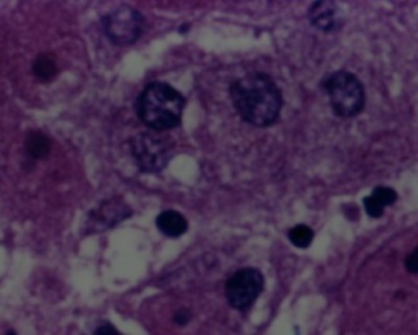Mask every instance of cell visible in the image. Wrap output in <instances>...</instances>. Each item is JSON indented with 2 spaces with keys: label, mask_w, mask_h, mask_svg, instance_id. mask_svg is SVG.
<instances>
[{
  "label": "cell",
  "mask_w": 418,
  "mask_h": 335,
  "mask_svg": "<svg viewBox=\"0 0 418 335\" xmlns=\"http://www.w3.org/2000/svg\"><path fill=\"white\" fill-rule=\"evenodd\" d=\"M234 108L248 125L267 127L278 120L283 106V95L278 85L267 74H247L231 85Z\"/></svg>",
  "instance_id": "6da1fadb"
},
{
  "label": "cell",
  "mask_w": 418,
  "mask_h": 335,
  "mask_svg": "<svg viewBox=\"0 0 418 335\" xmlns=\"http://www.w3.org/2000/svg\"><path fill=\"white\" fill-rule=\"evenodd\" d=\"M185 97L166 82H151L139 93L136 113L147 127L154 131H168L182 121Z\"/></svg>",
  "instance_id": "7a4b0ae2"
},
{
  "label": "cell",
  "mask_w": 418,
  "mask_h": 335,
  "mask_svg": "<svg viewBox=\"0 0 418 335\" xmlns=\"http://www.w3.org/2000/svg\"><path fill=\"white\" fill-rule=\"evenodd\" d=\"M322 89L329 95L333 111L342 118H353L359 115L366 103L363 84L348 71L332 72L329 77L324 79Z\"/></svg>",
  "instance_id": "3957f363"
},
{
  "label": "cell",
  "mask_w": 418,
  "mask_h": 335,
  "mask_svg": "<svg viewBox=\"0 0 418 335\" xmlns=\"http://www.w3.org/2000/svg\"><path fill=\"white\" fill-rule=\"evenodd\" d=\"M157 132H142L131 141V154L142 172H161L172 157V142Z\"/></svg>",
  "instance_id": "277c9868"
},
{
  "label": "cell",
  "mask_w": 418,
  "mask_h": 335,
  "mask_svg": "<svg viewBox=\"0 0 418 335\" xmlns=\"http://www.w3.org/2000/svg\"><path fill=\"white\" fill-rule=\"evenodd\" d=\"M263 286L265 278L260 270H237L226 283L227 302L237 311H247L257 301V297L262 295Z\"/></svg>",
  "instance_id": "5b68a950"
},
{
  "label": "cell",
  "mask_w": 418,
  "mask_h": 335,
  "mask_svg": "<svg viewBox=\"0 0 418 335\" xmlns=\"http://www.w3.org/2000/svg\"><path fill=\"white\" fill-rule=\"evenodd\" d=\"M144 17L134 8L123 7L103 18L105 35L116 46H128L141 38L144 30Z\"/></svg>",
  "instance_id": "8992f818"
},
{
  "label": "cell",
  "mask_w": 418,
  "mask_h": 335,
  "mask_svg": "<svg viewBox=\"0 0 418 335\" xmlns=\"http://www.w3.org/2000/svg\"><path fill=\"white\" fill-rule=\"evenodd\" d=\"M310 23L325 33L337 30L340 26L335 0H317L309 10Z\"/></svg>",
  "instance_id": "52a82bcc"
},
{
  "label": "cell",
  "mask_w": 418,
  "mask_h": 335,
  "mask_svg": "<svg viewBox=\"0 0 418 335\" xmlns=\"http://www.w3.org/2000/svg\"><path fill=\"white\" fill-rule=\"evenodd\" d=\"M157 229L168 237H180L188 231V221L175 210L162 211L156 220Z\"/></svg>",
  "instance_id": "ba28073f"
},
{
  "label": "cell",
  "mask_w": 418,
  "mask_h": 335,
  "mask_svg": "<svg viewBox=\"0 0 418 335\" xmlns=\"http://www.w3.org/2000/svg\"><path fill=\"white\" fill-rule=\"evenodd\" d=\"M131 215V210L126 206L124 203H105L102 208L98 210V221H100V227H111L115 226L116 222H120L121 220H126Z\"/></svg>",
  "instance_id": "9c48e42d"
},
{
  "label": "cell",
  "mask_w": 418,
  "mask_h": 335,
  "mask_svg": "<svg viewBox=\"0 0 418 335\" xmlns=\"http://www.w3.org/2000/svg\"><path fill=\"white\" fill-rule=\"evenodd\" d=\"M25 151L31 159H43L51 151V140L41 131L30 132L25 141Z\"/></svg>",
  "instance_id": "30bf717a"
},
{
  "label": "cell",
  "mask_w": 418,
  "mask_h": 335,
  "mask_svg": "<svg viewBox=\"0 0 418 335\" xmlns=\"http://www.w3.org/2000/svg\"><path fill=\"white\" fill-rule=\"evenodd\" d=\"M35 76L43 82H50L57 76V64L54 56L40 55L33 62Z\"/></svg>",
  "instance_id": "8fae6325"
},
{
  "label": "cell",
  "mask_w": 418,
  "mask_h": 335,
  "mask_svg": "<svg viewBox=\"0 0 418 335\" xmlns=\"http://www.w3.org/2000/svg\"><path fill=\"white\" fill-rule=\"evenodd\" d=\"M288 237L289 241L293 242V246L299 249H308L312 241H314V231H312L308 225H298L291 227Z\"/></svg>",
  "instance_id": "7c38bea8"
},
{
  "label": "cell",
  "mask_w": 418,
  "mask_h": 335,
  "mask_svg": "<svg viewBox=\"0 0 418 335\" xmlns=\"http://www.w3.org/2000/svg\"><path fill=\"white\" fill-rule=\"evenodd\" d=\"M376 200L381 201L384 206H390L397 201V193L394 188L389 187H376L371 193Z\"/></svg>",
  "instance_id": "4fadbf2b"
},
{
  "label": "cell",
  "mask_w": 418,
  "mask_h": 335,
  "mask_svg": "<svg viewBox=\"0 0 418 335\" xmlns=\"http://www.w3.org/2000/svg\"><path fill=\"white\" fill-rule=\"evenodd\" d=\"M363 203H364V210H366L368 216H371V217H381V216H383L385 206L381 203V201L376 200L373 195H369L368 198H364Z\"/></svg>",
  "instance_id": "5bb4252c"
},
{
  "label": "cell",
  "mask_w": 418,
  "mask_h": 335,
  "mask_svg": "<svg viewBox=\"0 0 418 335\" xmlns=\"http://www.w3.org/2000/svg\"><path fill=\"white\" fill-rule=\"evenodd\" d=\"M405 267L410 273H414V275L418 272V251H417V249L409 255V257H407Z\"/></svg>",
  "instance_id": "9a60e30c"
},
{
  "label": "cell",
  "mask_w": 418,
  "mask_h": 335,
  "mask_svg": "<svg viewBox=\"0 0 418 335\" xmlns=\"http://www.w3.org/2000/svg\"><path fill=\"white\" fill-rule=\"evenodd\" d=\"M190 317H192V314H190L187 310H180L173 319H175V322L178 324V326H185V324L190 321Z\"/></svg>",
  "instance_id": "2e32d148"
},
{
  "label": "cell",
  "mask_w": 418,
  "mask_h": 335,
  "mask_svg": "<svg viewBox=\"0 0 418 335\" xmlns=\"http://www.w3.org/2000/svg\"><path fill=\"white\" fill-rule=\"evenodd\" d=\"M95 334H111V335H116L120 334L118 329H115L113 326H110V324H105V326H100Z\"/></svg>",
  "instance_id": "e0dca14e"
}]
</instances>
